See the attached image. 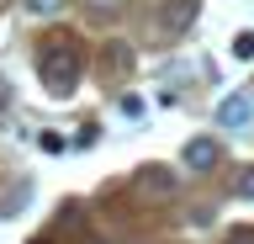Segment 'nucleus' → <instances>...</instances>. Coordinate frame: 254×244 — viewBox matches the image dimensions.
<instances>
[{
  "mask_svg": "<svg viewBox=\"0 0 254 244\" xmlns=\"http://www.w3.org/2000/svg\"><path fill=\"white\" fill-rule=\"evenodd\" d=\"M79 75H85V59H79V48L69 37H53V43L37 53V80H43L48 96H74Z\"/></svg>",
  "mask_w": 254,
  "mask_h": 244,
  "instance_id": "f257e3e1",
  "label": "nucleus"
},
{
  "mask_svg": "<svg viewBox=\"0 0 254 244\" xmlns=\"http://www.w3.org/2000/svg\"><path fill=\"white\" fill-rule=\"evenodd\" d=\"M196 16H201V0H164L159 16H154V27H159L164 37H180V32L196 27Z\"/></svg>",
  "mask_w": 254,
  "mask_h": 244,
  "instance_id": "f03ea898",
  "label": "nucleus"
},
{
  "mask_svg": "<svg viewBox=\"0 0 254 244\" xmlns=\"http://www.w3.org/2000/svg\"><path fill=\"white\" fill-rule=\"evenodd\" d=\"M180 160H186L196 175H206V170H217V164H222V149H217V138H190Z\"/></svg>",
  "mask_w": 254,
  "mask_h": 244,
  "instance_id": "7ed1b4c3",
  "label": "nucleus"
},
{
  "mask_svg": "<svg viewBox=\"0 0 254 244\" xmlns=\"http://www.w3.org/2000/svg\"><path fill=\"white\" fill-rule=\"evenodd\" d=\"M217 122H222V128H249V122H254V96H244V90L228 96L217 106Z\"/></svg>",
  "mask_w": 254,
  "mask_h": 244,
  "instance_id": "20e7f679",
  "label": "nucleus"
},
{
  "mask_svg": "<svg viewBox=\"0 0 254 244\" xmlns=\"http://www.w3.org/2000/svg\"><path fill=\"white\" fill-rule=\"evenodd\" d=\"M132 186L148 196H170L175 191V170H164V164H143L138 175H132Z\"/></svg>",
  "mask_w": 254,
  "mask_h": 244,
  "instance_id": "39448f33",
  "label": "nucleus"
},
{
  "mask_svg": "<svg viewBox=\"0 0 254 244\" xmlns=\"http://www.w3.org/2000/svg\"><path fill=\"white\" fill-rule=\"evenodd\" d=\"M21 5H27V16H59L69 0H21Z\"/></svg>",
  "mask_w": 254,
  "mask_h": 244,
  "instance_id": "423d86ee",
  "label": "nucleus"
},
{
  "mask_svg": "<svg viewBox=\"0 0 254 244\" xmlns=\"http://www.w3.org/2000/svg\"><path fill=\"white\" fill-rule=\"evenodd\" d=\"M233 59H238V64H249V59H254V32H238L233 37Z\"/></svg>",
  "mask_w": 254,
  "mask_h": 244,
  "instance_id": "0eeeda50",
  "label": "nucleus"
},
{
  "mask_svg": "<svg viewBox=\"0 0 254 244\" xmlns=\"http://www.w3.org/2000/svg\"><path fill=\"white\" fill-rule=\"evenodd\" d=\"M85 5H90V16H117L122 11V0H85Z\"/></svg>",
  "mask_w": 254,
  "mask_h": 244,
  "instance_id": "6e6552de",
  "label": "nucleus"
},
{
  "mask_svg": "<svg viewBox=\"0 0 254 244\" xmlns=\"http://www.w3.org/2000/svg\"><path fill=\"white\" fill-rule=\"evenodd\" d=\"M238 196H249V202H254V164L244 170V175H238Z\"/></svg>",
  "mask_w": 254,
  "mask_h": 244,
  "instance_id": "1a4fd4ad",
  "label": "nucleus"
}]
</instances>
